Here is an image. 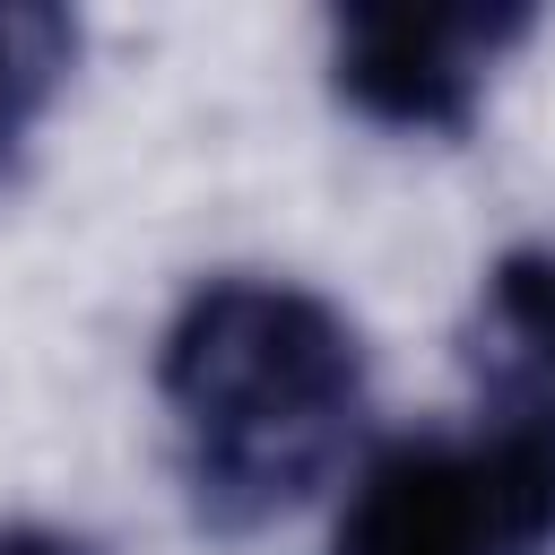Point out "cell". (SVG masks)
<instances>
[{"instance_id":"obj_2","label":"cell","mask_w":555,"mask_h":555,"mask_svg":"<svg viewBox=\"0 0 555 555\" xmlns=\"http://www.w3.org/2000/svg\"><path fill=\"white\" fill-rule=\"evenodd\" d=\"M555 451L520 434H408L347 486L330 555H546Z\"/></svg>"},{"instance_id":"obj_6","label":"cell","mask_w":555,"mask_h":555,"mask_svg":"<svg viewBox=\"0 0 555 555\" xmlns=\"http://www.w3.org/2000/svg\"><path fill=\"white\" fill-rule=\"evenodd\" d=\"M0 555H87L78 538H61V529H35V520H9L0 529Z\"/></svg>"},{"instance_id":"obj_4","label":"cell","mask_w":555,"mask_h":555,"mask_svg":"<svg viewBox=\"0 0 555 555\" xmlns=\"http://www.w3.org/2000/svg\"><path fill=\"white\" fill-rule=\"evenodd\" d=\"M460 364L494 434L555 451V243H520L486 269L460 330Z\"/></svg>"},{"instance_id":"obj_3","label":"cell","mask_w":555,"mask_h":555,"mask_svg":"<svg viewBox=\"0 0 555 555\" xmlns=\"http://www.w3.org/2000/svg\"><path fill=\"white\" fill-rule=\"evenodd\" d=\"M538 17L494 0V9H338L330 17V87L382 130L416 139H460L486 104L494 61L529 35Z\"/></svg>"},{"instance_id":"obj_5","label":"cell","mask_w":555,"mask_h":555,"mask_svg":"<svg viewBox=\"0 0 555 555\" xmlns=\"http://www.w3.org/2000/svg\"><path fill=\"white\" fill-rule=\"evenodd\" d=\"M69 61H78V17L35 9V0H0V173L17 165L26 130L69 87Z\"/></svg>"},{"instance_id":"obj_1","label":"cell","mask_w":555,"mask_h":555,"mask_svg":"<svg viewBox=\"0 0 555 555\" xmlns=\"http://www.w3.org/2000/svg\"><path fill=\"white\" fill-rule=\"evenodd\" d=\"M156 399L191 520L251 538L347 460L364 425V347L347 312L295 278H208L156 347Z\"/></svg>"}]
</instances>
